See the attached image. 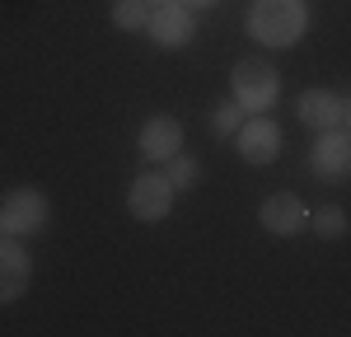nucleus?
Wrapping results in <instances>:
<instances>
[{
  "mask_svg": "<svg viewBox=\"0 0 351 337\" xmlns=\"http://www.w3.org/2000/svg\"><path fill=\"white\" fill-rule=\"evenodd\" d=\"M234 150H239V160L243 164H253V168H267V164H276L281 160V127L271 122L267 112H248L243 117V127L234 132Z\"/></svg>",
  "mask_w": 351,
  "mask_h": 337,
  "instance_id": "4",
  "label": "nucleus"
},
{
  "mask_svg": "<svg viewBox=\"0 0 351 337\" xmlns=\"http://www.w3.org/2000/svg\"><path fill=\"white\" fill-rule=\"evenodd\" d=\"M141 160H150V164H169L178 150H183V122L173 117V112H150L145 122H141Z\"/></svg>",
  "mask_w": 351,
  "mask_h": 337,
  "instance_id": "8",
  "label": "nucleus"
},
{
  "mask_svg": "<svg viewBox=\"0 0 351 337\" xmlns=\"http://www.w3.org/2000/svg\"><path fill=\"white\" fill-rule=\"evenodd\" d=\"M295 117L309 132H332L347 117V94H337V89H304V94H295Z\"/></svg>",
  "mask_w": 351,
  "mask_h": 337,
  "instance_id": "11",
  "label": "nucleus"
},
{
  "mask_svg": "<svg viewBox=\"0 0 351 337\" xmlns=\"http://www.w3.org/2000/svg\"><path fill=\"white\" fill-rule=\"evenodd\" d=\"M243 117H248V112L239 108V99H225V103H220V108L211 112V132L230 140V136H234V132L243 127Z\"/></svg>",
  "mask_w": 351,
  "mask_h": 337,
  "instance_id": "15",
  "label": "nucleus"
},
{
  "mask_svg": "<svg viewBox=\"0 0 351 337\" xmlns=\"http://www.w3.org/2000/svg\"><path fill=\"white\" fill-rule=\"evenodd\" d=\"M173 197L178 188L169 183V173H136V183L127 188V211L141 225H160L173 211Z\"/></svg>",
  "mask_w": 351,
  "mask_h": 337,
  "instance_id": "7",
  "label": "nucleus"
},
{
  "mask_svg": "<svg viewBox=\"0 0 351 337\" xmlns=\"http://www.w3.org/2000/svg\"><path fill=\"white\" fill-rule=\"evenodd\" d=\"M145 19H150V5H145V0H112V28L141 33Z\"/></svg>",
  "mask_w": 351,
  "mask_h": 337,
  "instance_id": "14",
  "label": "nucleus"
},
{
  "mask_svg": "<svg viewBox=\"0 0 351 337\" xmlns=\"http://www.w3.org/2000/svg\"><path fill=\"white\" fill-rule=\"evenodd\" d=\"M309 173L324 183H347L351 178V132L332 127V132H314L309 145Z\"/></svg>",
  "mask_w": 351,
  "mask_h": 337,
  "instance_id": "6",
  "label": "nucleus"
},
{
  "mask_svg": "<svg viewBox=\"0 0 351 337\" xmlns=\"http://www.w3.org/2000/svg\"><path fill=\"white\" fill-rule=\"evenodd\" d=\"M230 99H239L243 112H271L281 103V71L263 56H243L230 71Z\"/></svg>",
  "mask_w": 351,
  "mask_h": 337,
  "instance_id": "2",
  "label": "nucleus"
},
{
  "mask_svg": "<svg viewBox=\"0 0 351 337\" xmlns=\"http://www.w3.org/2000/svg\"><path fill=\"white\" fill-rule=\"evenodd\" d=\"M258 225L276 234V239H295L309 229V206L300 201L295 192H271L263 197V206H258Z\"/></svg>",
  "mask_w": 351,
  "mask_h": 337,
  "instance_id": "9",
  "label": "nucleus"
},
{
  "mask_svg": "<svg viewBox=\"0 0 351 337\" xmlns=\"http://www.w3.org/2000/svg\"><path fill=\"white\" fill-rule=\"evenodd\" d=\"M342 127L351 132V94H347V117H342Z\"/></svg>",
  "mask_w": 351,
  "mask_h": 337,
  "instance_id": "17",
  "label": "nucleus"
},
{
  "mask_svg": "<svg viewBox=\"0 0 351 337\" xmlns=\"http://www.w3.org/2000/svg\"><path fill=\"white\" fill-rule=\"evenodd\" d=\"M164 173H169V183H173L178 192H188V188H197V178H202V160L188 155V150H178V155L164 164Z\"/></svg>",
  "mask_w": 351,
  "mask_h": 337,
  "instance_id": "13",
  "label": "nucleus"
},
{
  "mask_svg": "<svg viewBox=\"0 0 351 337\" xmlns=\"http://www.w3.org/2000/svg\"><path fill=\"white\" fill-rule=\"evenodd\" d=\"M243 28L258 47L267 52H286L309 33V0H253Z\"/></svg>",
  "mask_w": 351,
  "mask_h": 337,
  "instance_id": "1",
  "label": "nucleus"
},
{
  "mask_svg": "<svg viewBox=\"0 0 351 337\" xmlns=\"http://www.w3.org/2000/svg\"><path fill=\"white\" fill-rule=\"evenodd\" d=\"M145 5H150V10H155V5H169V0H145Z\"/></svg>",
  "mask_w": 351,
  "mask_h": 337,
  "instance_id": "18",
  "label": "nucleus"
},
{
  "mask_svg": "<svg viewBox=\"0 0 351 337\" xmlns=\"http://www.w3.org/2000/svg\"><path fill=\"white\" fill-rule=\"evenodd\" d=\"M47 221H52V201H47L43 188H14V192L0 197V234L28 239Z\"/></svg>",
  "mask_w": 351,
  "mask_h": 337,
  "instance_id": "3",
  "label": "nucleus"
},
{
  "mask_svg": "<svg viewBox=\"0 0 351 337\" xmlns=\"http://www.w3.org/2000/svg\"><path fill=\"white\" fill-rule=\"evenodd\" d=\"M183 5H192V10H202V5H216V0H183Z\"/></svg>",
  "mask_w": 351,
  "mask_h": 337,
  "instance_id": "16",
  "label": "nucleus"
},
{
  "mask_svg": "<svg viewBox=\"0 0 351 337\" xmlns=\"http://www.w3.org/2000/svg\"><path fill=\"white\" fill-rule=\"evenodd\" d=\"M33 286V258L14 234H0V305L24 300Z\"/></svg>",
  "mask_w": 351,
  "mask_h": 337,
  "instance_id": "10",
  "label": "nucleus"
},
{
  "mask_svg": "<svg viewBox=\"0 0 351 337\" xmlns=\"http://www.w3.org/2000/svg\"><path fill=\"white\" fill-rule=\"evenodd\" d=\"M145 38H150L155 47H164V52L188 47L192 38H197V14H192V5H183V0L155 5L150 19H145Z\"/></svg>",
  "mask_w": 351,
  "mask_h": 337,
  "instance_id": "5",
  "label": "nucleus"
},
{
  "mask_svg": "<svg viewBox=\"0 0 351 337\" xmlns=\"http://www.w3.org/2000/svg\"><path fill=\"white\" fill-rule=\"evenodd\" d=\"M309 229H314L324 244H332V239L347 234V211H342V206H319V211H309Z\"/></svg>",
  "mask_w": 351,
  "mask_h": 337,
  "instance_id": "12",
  "label": "nucleus"
}]
</instances>
